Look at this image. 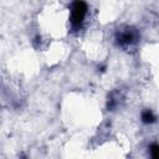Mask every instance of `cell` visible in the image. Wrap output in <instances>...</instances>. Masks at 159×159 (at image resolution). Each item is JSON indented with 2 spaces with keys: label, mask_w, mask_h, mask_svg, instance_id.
Wrapping results in <instances>:
<instances>
[{
  "label": "cell",
  "mask_w": 159,
  "mask_h": 159,
  "mask_svg": "<svg viewBox=\"0 0 159 159\" xmlns=\"http://www.w3.org/2000/svg\"><path fill=\"white\" fill-rule=\"evenodd\" d=\"M87 2L84 0H73L70 6V24L73 31H78L87 16Z\"/></svg>",
  "instance_id": "6da1fadb"
},
{
  "label": "cell",
  "mask_w": 159,
  "mask_h": 159,
  "mask_svg": "<svg viewBox=\"0 0 159 159\" xmlns=\"http://www.w3.org/2000/svg\"><path fill=\"white\" fill-rule=\"evenodd\" d=\"M138 40H139V32L137 31V29L132 26L124 25L119 27L116 32V43L122 48L130 47L132 45L137 43Z\"/></svg>",
  "instance_id": "7a4b0ae2"
},
{
  "label": "cell",
  "mask_w": 159,
  "mask_h": 159,
  "mask_svg": "<svg viewBox=\"0 0 159 159\" xmlns=\"http://www.w3.org/2000/svg\"><path fill=\"white\" fill-rule=\"evenodd\" d=\"M140 117H142V120H143L144 123H153V122L155 120V116L153 114V112H152L150 109L143 111Z\"/></svg>",
  "instance_id": "3957f363"
},
{
  "label": "cell",
  "mask_w": 159,
  "mask_h": 159,
  "mask_svg": "<svg viewBox=\"0 0 159 159\" xmlns=\"http://www.w3.org/2000/svg\"><path fill=\"white\" fill-rule=\"evenodd\" d=\"M149 149H150V155L153 158L159 159V144H152L149 147Z\"/></svg>",
  "instance_id": "277c9868"
}]
</instances>
